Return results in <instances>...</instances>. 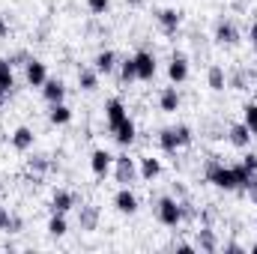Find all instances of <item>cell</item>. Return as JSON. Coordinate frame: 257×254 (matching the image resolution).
<instances>
[{"mask_svg":"<svg viewBox=\"0 0 257 254\" xmlns=\"http://www.w3.org/2000/svg\"><path fill=\"white\" fill-rule=\"evenodd\" d=\"M138 174H141L144 180H150V183H153V180L162 174V162H159V159H153V156H144V159H141V168H138Z\"/></svg>","mask_w":257,"mask_h":254,"instance_id":"18","label":"cell"},{"mask_svg":"<svg viewBox=\"0 0 257 254\" xmlns=\"http://www.w3.org/2000/svg\"><path fill=\"white\" fill-rule=\"evenodd\" d=\"M6 33H9V24H6V18H3V15H0V39H3V36H6Z\"/></svg>","mask_w":257,"mask_h":254,"instance_id":"39","label":"cell"},{"mask_svg":"<svg viewBox=\"0 0 257 254\" xmlns=\"http://www.w3.org/2000/svg\"><path fill=\"white\" fill-rule=\"evenodd\" d=\"M114 206H117V212H123V215H135L138 212V197H135V191L123 186V189L114 194Z\"/></svg>","mask_w":257,"mask_h":254,"instance_id":"6","label":"cell"},{"mask_svg":"<svg viewBox=\"0 0 257 254\" xmlns=\"http://www.w3.org/2000/svg\"><path fill=\"white\" fill-rule=\"evenodd\" d=\"M78 224H81V230H96L99 206H78Z\"/></svg>","mask_w":257,"mask_h":254,"instance_id":"15","label":"cell"},{"mask_svg":"<svg viewBox=\"0 0 257 254\" xmlns=\"http://www.w3.org/2000/svg\"><path fill=\"white\" fill-rule=\"evenodd\" d=\"M233 174H236V186H239V189H245V183L254 177V174H251V171H248L242 162H239V165H233Z\"/></svg>","mask_w":257,"mask_h":254,"instance_id":"30","label":"cell"},{"mask_svg":"<svg viewBox=\"0 0 257 254\" xmlns=\"http://www.w3.org/2000/svg\"><path fill=\"white\" fill-rule=\"evenodd\" d=\"M251 254H257V242H254V245H251Z\"/></svg>","mask_w":257,"mask_h":254,"instance_id":"41","label":"cell"},{"mask_svg":"<svg viewBox=\"0 0 257 254\" xmlns=\"http://www.w3.org/2000/svg\"><path fill=\"white\" fill-rule=\"evenodd\" d=\"M248 39H251V45L257 48V21L251 24V30H248Z\"/></svg>","mask_w":257,"mask_h":254,"instance_id":"38","label":"cell"},{"mask_svg":"<svg viewBox=\"0 0 257 254\" xmlns=\"http://www.w3.org/2000/svg\"><path fill=\"white\" fill-rule=\"evenodd\" d=\"M24 75H27V84H30V87H42V84L48 81L45 63H42V60H33V57L24 63Z\"/></svg>","mask_w":257,"mask_h":254,"instance_id":"5","label":"cell"},{"mask_svg":"<svg viewBox=\"0 0 257 254\" xmlns=\"http://www.w3.org/2000/svg\"><path fill=\"white\" fill-rule=\"evenodd\" d=\"M227 138H230V144H233V147H248V144H251V132H248V126H245V123L230 126Z\"/></svg>","mask_w":257,"mask_h":254,"instance_id":"22","label":"cell"},{"mask_svg":"<svg viewBox=\"0 0 257 254\" xmlns=\"http://www.w3.org/2000/svg\"><path fill=\"white\" fill-rule=\"evenodd\" d=\"M87 6H90V12H96V15H102V12H108V6H111V0H87Z\"/></svg>","mask_w":257,"mask_h":254,"instance_id":"31","label":"cell"},{"mask_svg":"<svg viewBox=\"0 0 257 254\" xmlns=\"http://www.w3.org/2000/svg\"><path fill=\"white\" fill-rule=\"evenodd\" d=\"M156 215H159V221H162L165 227H177V224L183 221V203H180L177 197H159Z\"/></svg>","mask_w":257,"mask_h":254,"instance_id":"3","label":"cell"},{"mask_svg":"<svg viewBox=\"0 0 257 254\" xmlns=\"http://www.w3.org/2000/svg\"><path fill=\"white\" fill-rule=\"evenodd\" d=\"M93 69H96L99 75H111V72L117 69V54H114V51H99L96 60H93Z\"/></svg>","mask_w":257,"mask_h":254,"instance_id":"16","label":"cell"},{"mask_svg":"<svg viewBox=\"0 0 257 254\" xmlns=\"http://www.w3.org/2000/svg\"><path fill=\"white\" fill-rule=\"evenodd\" d=\"M33 141H36V135H33V129H27V126H18L15 132H12V147L15 150H30L33 147Z\"/></svg>","mask_w":257,"mask_h":254,"instance_id":"17","label":"cell"},{"mask_svg":"<svg viewBox=\"0 0 257 254\" xmlns=\"http://www.w3.org/2000/svg\"><path fill=\"white\" fill-rule=\"evenodd\" d=\"M206 180L215 186V189L233 191L236 186V174H233V165H221V162H209L206 165Z\"/></svg>","mask_w":257,"mask_h":254,"instance_id":"2","label":"cell"},{"mask_svg":"<svg viewBox=\"0 0 257 254\" xmlns=\"http://www.w3.org/2000/svg\"><path fill=\"white\" fill-rule=\"evenodd\" d=\"M48 120H51L54 126H66V123L72 120V108H66L63 102H54L51 111H48Z\"/></svg>","mask_w":257,"mask_h":254,"instance_id":"23","label":"cell"},{"mask_svg":"<svg viewBox=\"0 0 257 254\" xmlns=\"http://www.w3.org/2000/svg\"><path fill=\"white\" fill-rule=\"evenodd\" d=\"M215 42H221V45H236V42H239V30H236L230 21H218V24H215Z\"/></svg>","mask_w":257,"mask_h":254,"instance_id":"14","label":"cell"},{"mask_svg":"<svg viewBox=\"0 0 257 254\" xmlns=\"http://www.w3.org/2000/svg\"><path fill=\"white\" fill-rule=\"evenodd\" d=\"M111 165H114V156H111L108 150H93V156H90V168H93L96 177H108Z\"/></svg>","mask_w":257,"mask_h":254,"instance_id":"8","label":"cell"},{"mask_svg":"<svg viewBox=\"0 0 257 254\" xmlns=\"http://www.w3.org/2000/svg\"><path fill=\"white\" fill-rule=\"evenodd\" d=\"M171 248H177V251H197V248H194L192 242H174Z\"/></svg>","mask_w":257,"mask_h":254,"instance_id":"37","label":"cell"},{"mask_svg":"<svg viewBox=\"0 0 257 254\" xmlns=\"http://www.w3.org/2000/svg\"><path fill=\"white\" fill-rule=\"evenodd\" d=\"M51 209L54 212H69V209H75V194L72 191H54V197H51Z\"/></svg>","mask_w":257,"mask_h":254,"instance_id":"20","label":"cell"},{"mask_svg":"<svg viewBox=\"0 0 257 254\" xmlns=\"http://www.w3.org/2000/svg\"><path fill=\"white\" fill-rule=\"evenodd\" d=\"M30 171H36V174H45V171H48V159H42V156L30 159Z\"/></svg>","mask_w":257,"mask_h":254,"instance_id":"32","label":"cell"},{"mask_svg":"<svg viewBox=\"0 0 257 254\" xmlns=\"http://www.w3.org/2000/svg\"><path fill=\"white\" fill-rule=\"evenodd\" d=\"M0 87L3 90H12L15 87V72H12L9 57H0Z\"/></svg>","mask_w":257,"mask_h":254,"instance_id":"27","label":"cell"},{"mask_svg":"<svg viewBox=\"0 0 257 254\" xmlns=\"http://www.w3.org/2000/svg\"><path fill=\"white\" fill-rule=\"evenodd\" d=\"M9 221H12V215L0 206V230H9Z\"/></svg>","mask_w":257,"mask_h":254,"instance_id":"36","label":"cell"},{"mask_svg":"<svg viewBox=\"0 0 257 254\" xmlns=\"http://www.w3.org/2000/svg\"><path fill=\"white\" fill-rule=\"evenodd\" d=\"M105 117H108V126L120 123L123 117H128V114H126V105H123L120 99H108V102H105Z\"/></svg>","mask_w":257,"mask_h":254,"instance_id":"19","label":"cell"},{"mask_svg":"<svg viewBox=\"0 0 257 254\" xmlns=\"http://www.w3.org/2000/svg\"><path fill=\"white\" fill-rule=\"evenodd\" d=\"M42 96H45V102H48V105H54V102H63L66 84L60 81V78H48V81L42 84Z\"/></svg>","mask_w":257,"mask_h":254,"instance_id":"12","label":"cell"},{"mask_svg":"<svg viewBox=\"0 0 257 254\" xmlns=\"http://www.w3.org/2000/svg\"><path fill=\"white\" fill-rule=\"evenodd\" d=\"M159 105H162V111L174 114V111L180 108V93H177V87H165L162 96H159Z\"/></svg>","mask_w":257,"mask_h":254,"instance_id":"21","label":"cell"},{"mask_svg":"<svg viewBox=\"0 0 257 254\" xmlns=\"http://www.w3.org/2000/svg\"><path fill=\"white\" fill-rule=\"evenodd\" d=\"M156 18H159V27H162L165 33H177V27L183 24V12H180V9H162Z\"/></svg>","mask_w":257,"mask_h":254,"instance_id":"13","label":"cell"},{"mask_svg":"<svg viewBox=\"0 0 257 254\" xmlns=\"http://www.w3.org/2000/svg\"><path fill=\"white\" fill-rule=\"evenodd\" d=\"M108 129L117 138V144H123V147H128L135 141V123H132V117H123L120 123H114V126H108Z\"/></svg>","mask_w":257,"mask_h":254,"instance_id":"10","label":"cell"},{"mask_svg":"<svg viewBox=\"0 0 257 254\" xmlns=\"http://www.w3.org/2000/svg\"><path fill=\"white\" fill-rule=\"evenodd\" d=\"M224 254H245V248L239 242H224Z\"/></svg>","mask_w":257,"mask_h":254,"instance_id":"35","label":"cell"},{"mask_svg":"<svg viewBox=\"0 0 257 254\" xmlns=\"http://www.w3.org/2000/svg\"><path fill=\"white\" fill-rule=\"evenodd\" d=\"M242 165H245V168H248L251 174H257V153H248V156L242 159Z\"/></svg>","mask_w":257,"mask_h":254,"instance_id":"34","label":"cell"},{"mask_svg":"<svg viewBox=\"0 0 257 254\" xmlns=\"http://www.w3.org/2000/svg\"><path fill=\"white\" fill-rule=\"evenodd\" d=\"M48 233H51V236H57V239L69 233V224H66V212H54V215H51V221H48Z\"/></svg>","mask_w":257,"mask_h":254,"instance_id":"26","label":"cell"},{"mask_svg":"<svg viewBox=\"0 0 257 254\" xmlns=\"http://www.w3.org/2000/svg\"><path fill=\"white\" fill-rule=\"evenodd\" d=\"M132 3H141V0H132Z\"/></svg>","mask_w":257,"mask_h":254,"instance_id":"42","label":"cell"},{"mask_svg":"<svg viewBox=\"0 0 257 254\" xmlns=\"http://www.w3.org/2000/svg\"><path fill=\"white\" fill-rule=\"evenodd\" d=\"M206 81H209V87H212L215 93H221V90H224V84H227V75H224V69H221V66H209Z\"/></svg>","mask_w":257,"mask_h":254,"instance_id":"25","label":"cell"},{"mask_svg":"<svg viewBox=\"0 0 257 254\" xmlns=\"http://www.w3.org/2000/svg\"><path fill=\"white\" fill-rule=\"evenodd\" d=\"M135 69H138L141 81H153V75H156V57L150 51H138L135 54Z\"/></svg>","mask_w":257,"mask_h":254,"instance_id":"7","label":"cell"},{"mask_svg":"<svg viewBox=\"0 0 257 254\" xmlns=\"http://www.w3.org/2000/svg\"><path fill=\"white\" fill-rule=\"evenodd\" d=\"M242 123L248 126L251 135H257V102H248V105L242 108Z\"/></svg>","mask_w":257,"mask_h":254,"instance_id":"28","label":"cell"},{"mask_svg":"<svg viewBox=\"0 0 257 254\" xmlns=\"http://www.w3.org/2000/svg\"><path fill=\"white\" fill-rule=\"evenodd\" d=\"M6 96H9V90H3V87H0V105L6 102Z\"/></svg>","mask_w":257,"mask_h":254,"instance_id":"40","label":"cell"},{"mask_svg":"<svg viewBox=\"0 0 257 254\" xmlns=\"http://www.w3.org/2000/svg\"><path fill=\"white\" fill-rule=\"evenodd\" d=\"M194 248H197V251H206V254L218 251V239H215V230H212L209 224H203V227L197 230V242H194Z\"/></svg>","mask_w":257,"mask_h":254,"instance_id":"9","label":"cell"},{"mask_svg":"<svg viewBox=\"0 0 257 254\" xmlns=\"http://www.w3.org/2000/svg\"><path fill=\"white\" fill-rule=\"evenodd\" d=\"M114 177H117V183H135V177H138V165H135V159H128V156H114Z\"/></svg>","mask_w":257,"mask_h":254,"instance_id":"4","label":"cell"},{"mask_svg":"<svg viewBox=\"0 0 257 254\" xmlns=\"http://www.w3.org/2000/svg\"><path fill=\"white\" fill-rule=\"evenodd\" d=\"M168 78H171L174 84H183V81L189 78V60H186L183 54H174V57H171V63H168Z\"/></svg>","mask_w":257,"mask_h":254,"instance_id":"11","label":"cell"},{"mask_svg":"<svg viewBox=\"0 0 257 254\" xmlns=\"http://www.w3.org/2000/svg\"><path fill=\"white\" fill-rule=\"evenodd\" d=\"M245 194H248V200H251V203H257V174L245 183Z\"/></svg>","mask_w":257,"mask_h":254,"instance_id":"33","label":"cell"},{"mask_svg":"<svg viewBox=\"0 0 257 254\" xmlns=\"http://www.w3.org/2000/svg\"><path fill=\"white\" fill-rule=\"evenodd\" d=\"M186 144H192V129L189 126H168V129L159 132V147L165 153H177Z\"/></svg>","mask_w":257,"mask_h":254,"instance_id":"1","label":"cell"},{"mask_svg":"<svg viewBox=\"0 0 257 254\" xmlns=\"http://www.w3.org/2000/svg\"><path fill=\"white\" fill-rule=\"evenodd\" d=\"M78 84H81V90H96V84H99V72L81 66V69H78Z\"/></svg>","mask_w":257,"mask_h":254,"instance_id":"24","label":"cell"},{"mask_svg":"<svg viewBox=\"0 0 257 254\" xmlns=\"http://www.w3.org/2000/svg\"><path fill=\"white\" fill-rule=\"evenodd\" d=\"M120 78H123V81H135V78H138V69H135V57H126V60H123V63H120Z\"/></svg>","mask_w":257,"mask_h":254,"instance_id":"29","label":"cell"}]
</instances>
